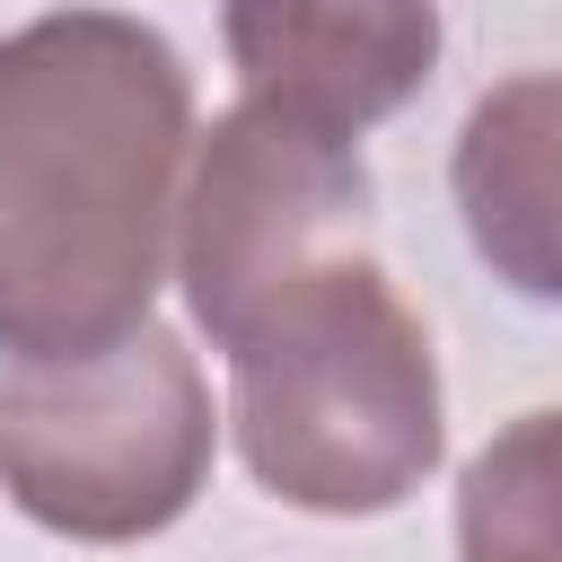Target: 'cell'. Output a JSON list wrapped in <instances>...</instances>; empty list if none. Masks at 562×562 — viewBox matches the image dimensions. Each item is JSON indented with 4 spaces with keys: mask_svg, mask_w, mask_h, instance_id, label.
Masks as SVG:
<instances>
[{
    "mask_svg": "<svg viewBox=\"0 0 562 562\" xmlns=\"http://www.w3.org/2000/svg\"><path fill=\"white\" fill-rule=\"evenodd\" d=\"M246 97L360 140L439 70V0H220Z\"/></svg>",
    "mask_w": 562,
    "mask_h": 562,
    "instance_id": "obj_5",
    "label": "cell"
},
{
    "mask_svg": "<svg viewBox=\"0 0 562 562\" xmlns=\"http://www.w3.org/2000/svg\"><path fill=\"white\" fill-rule=\"evenodd\" d=\"M211 386L167 325L0 369V492L70 544H140L211 483Z\"/></svg>",
    "mask_w": 562,
    "mask_h": 562,
    "instance_id": "obj_3",
    "label": "cell"
},
{
    "mask_svg": "<svg viewBox=\"0 0 562 562\" xmlns=\"http://www.w3.org/2000/svg\"><path fill=\"white\" fill-rule=\"evenodd\" d=\"M457 562H562V404L474 448L457 474Z\"/></svg>",
    "mask_w": 562,
    "mask_h": 562,
    "instance_id": "obj_7",
    "label": "cell"
},
{
    "mask_svg": "<svg viewBox=\"0 0 562 562\" xmlns=\"http://www.w3.org/2000/svg\"><path fill=\"white\" fill-rule=\"evenodd\" d=\"M369 167L360 140L299 123L263 97H237L184 158L176 193V281L193 325L228 351L237 325L316 255L360 246Z\"/></svg>",
    "mask_w": 562,
    "mask_h": 562,
    "instance_id": "obj_4",
    "label": "cell"
},
{
    "mask_svg": "<svg viewBox=\"0 0 562 562\" xmlns=\"http://www.w3.org/2000/svg\"><path fill=\"white\" fill-rule=\"evenodd\" d=\"M193 158V70L123 9L0 35V351H97L149 325Z\"/></svg>",
    "mask_w": 562,
    "mask_h": 562,
    "instance_id": "obj_1",
    "label": "cell"
},
{
    "mask_svg": "<svg viewBox=\"0 0 562 562\" xmlns=\"http://www.w3.org/2000/svg\"><path fill=\"white\" fill-rule=\"evenodd\" d=\"M448 184L492 281L562 307V70H518L483 88L457 132Z\"/></svg>",
    "mask_w": 562,
    "mask_h": 562,
    "instance_id": "obj_6",
    "label": "cell"
},
{
    "mask_svg": "<svg viewBox=\"0 0 562 562\" xmlns=\"http://www.w3.org/2000/svg\"><path fill=\"white\" fill-rule=\"evenodd\" d=\"M246 474L316 518H378L439 465V360L395 281L342 246L290 272L228 342Z\"/></svg>",
    "mask_w": 562,
    "mask_h": 562,
    "instance_id": "obj_2",
    "label": "cell"
}]
</instances>
